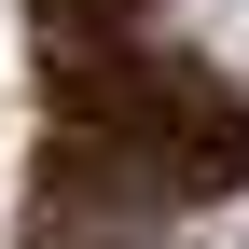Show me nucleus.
<instances>
[{
    "mask_svg": "<svg viewBox=\"0 0 249 249\" xmlns=\"http://www.w3.org/2000/svg\"><path fill=\"white\" fill-rule=\"evenodd\" d=\"M166 42L194 55L208 83H235V97H249V0H166Z\"/></svg>",
    "mask_w": 249,
    "mask_h": 249,
    "instance_id": "nucleus-1",
    "label": "nucleus"
},
{
    "mask_svg": "<svg viewBox=\"0 0 249 249\" xmlns=\"http://www.w3.org/2000/svg\"><path fill=\"white\" fill-rule=\"evenodd\" d=\"M222 249H249V208H235V222H222Z\"/></svg>",
    "mask_w": 249,
    "mask_h": 249,
    "instance_id": "nucleus-2",
    "label": "nucleus"
}]
</instances>
